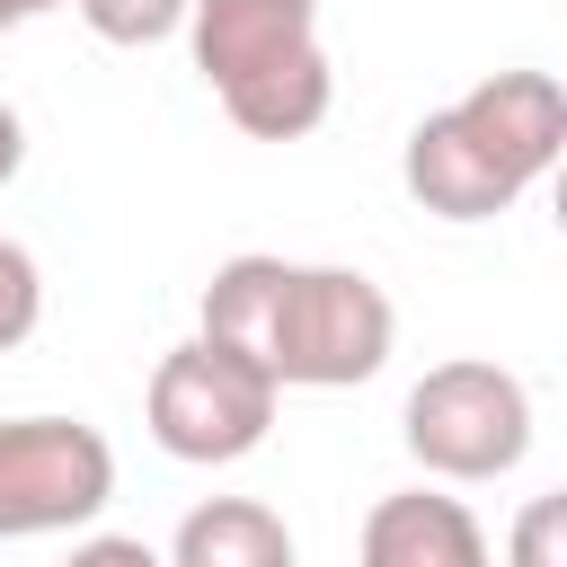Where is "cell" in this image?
Segmentation results:
<instances>
[{"label": "cell", "instance_id": "cell-7", "mask_svg": "<svg viewBox=\"0 0 567 567\" xmlns=\"http://www.w3.org/2000/svg\"><path fill=\"white\" fill-rule=\"evenodd\" d=\"M452 115L505 159L514 186H540L567 151V97H558L549 71H487L470 97H452Z\"/></svg>", "mask_w": 567, "mask_h": 567}, {"label": "cell", "instance_id": "cell-8", "mask_svg": "<svg viewBox=\"0 0 567 567\" xmlns=\"http://www.w3.org/2000/svg\"><path fill=\"white\" fill-rule=\"evenodd\" d=\"M354 567H487V532L461 496H434V487H399L363 514V540H354Z\"/></svg>", "mask_w": 567, "mask_h": 567}, {"label": "cell", "instance_id": "cell-15", "mask_svg": "<svg viewBox=\"0 0 567 567\" xmlns=\"http://www.w3.org/2000/svg\"><path fill=\"white\" fill-rule=\"evenodd\" d=\"M0 9H9V27H18V18H44V9H71V0H0Z\"/></svg>", "mask_w": 567, "mask_h": 567}, {"label": "cell", "instance_id": "cell-16", "mask_svg": "<svg viewBox=\"0 0 567 567\" xmlns=\"http://www.w3.org/2000/svg\"><path fill=\"white\" fill-rule=\"evenodd\" d=\"M0 27H9V9H0Z\"/></svg>", "mask_w": 567, "mask_h": 567}, {"label": "cell", "instance_id": "cell-4", "mask_svg": "<svg viewBox=\"0 0 567 567\" xmlns=\"http://www.w3.org/2000/svg\"><path fill=\"white\" fill-rule=\"evenodd\" d=\"M275 381L239 354H221L213 337H186L151 363V390H142V416H151V443L168 461H195V470H221V461H248L275 425Z\"/></svg>", "mask_w": 567, "mask_h": 567}, {"label": "cell", "instance_id": "cell-11", "mask_svg": "<svg viewBox=\"0 0 567 567\" xmlns=\"http://www.w3.org/2000/svg\"><path fill=\"white\" fill-rule=\"evenodd\" d=\"M35 319H44V275H35V257L18 239H0V354L27 346Z\"/></svg>", "mask_w": 567, "mask_h": 567}, {"label": "cell", "instance_id": "cell-13", "mask_svg": "<svg viewBox=\"0 0 567 567\" xmlns=\"http://www.w3.org/2000/svg\"><path fill=\"white\" fill-rule=\"evenodd\" d=\"M62 567H159V549H151V540H133V532H89Z\"/></svg>", "mask_w": 567, "mask_h": 567}, {"label": "cell", "instance_id": "cell-1", "mask_svg": "<svg viewBox=\"0 0 567 567\" xmlns=\"http://www.w3.org/2000/svg\"><path fill=\"white\" fill-rule=\"evenodd\" d=\"M195 71L248 142H301L328 124L337 71L319 53V0H186Z\"/></svg>", "mask_w": 567, "mask_h": 567}, {"label": "cell", "instance_id": "cell-3", "mask_svg": "<svg viewBox=\"0 0 567 567\" xmlns=\"http://www.w3.org/2000/svg\"><path fill=\"white\" fill-rule=\"evenodd\" d=\"M399 434H408V461L425 478L487 487L532 452V390H523V372H505L487 354H452L408 390Z\"/></svg>", "mask_w": 567, "mask_h": 567}, {"label": "cell", "instance_id": "cell-5", "mask_svg": "<svg viewBox=\"0 0 567 567\" xmlns=\"http://www.w3.org/2000/svg\"><path fill=\"white\" fill-rule=\"evenodd\" d=\"M115 505V443L89 416H0V540L80 532Z\"/></svg>", "mask_w": 567, "mask_h": 567}, {"label": "cell", "instance_id": "cell-9", "mask_svg": "<svg viewBox=\"0 0 567 567\" xmlns=\"http://www.w3.org/2000/svg\"><path fill=\"white\" fill-rule=\"evenodd\" d=\"M159 567H292V532L257 496H204L177 523V540H168Z\"/></svg>", "mask_w": 567, "mask_h": 567}, {"label": "cell", "instance_id": "cell-6", "mask_svg": "<svg viewBox=\"0 0 567 567\" xmlns=\"http://www.w3.org/2000/svg\"><path fill=\"white\" fill-rule=\"evenodd\" d=\"M399 177H408V195L434 213V221H496V213H514V177H505V159L452 115V106H434L416 133H408V151H399Z\"/></svg>", "mask_w": 567, "mask_h": 567}, {"label": "cell", "instance_id": "cell-14", "mask_svg": "<svg viewBox=\"0 0 567 567\" xmlns=\"http://www.w3.org/2000/svg\"><path fill=\"white\" fill-rule=\"evenodd\" d=\"M18 168H27V124H18V106L0 97V186H9Z\"/></svg>", "mask_w": 567, "mask_h": 567}, {"label": "cell", "instance_id": "cell-10", "mask_svg": "<svg viewBox=\"0 0 567 567\" xmlns=\"http://www.w3.org/2000/svg\"><path fill=\"white\" fill-rule=\"evenodd\" d=\"M71 9H80L89 35H106V44H159V35L186 27V0H71Z\"/></svg>", "mask_w": 567, "mask_h": 567}, {"label": "cell", "instance_id": "cell-12", "mask_svg": "<svg viewBox=\"0 0 567 567\" xmlns=\"http://www.w3.org/2000/svg\"><path fill=\"white\" fill-rule=\"evenodd\" d=\"M514 567H567V496H532L514 514Z\"/></svg>", "mask_w": 567, "mask_h": 567}, {"label": "cell", "instance_id": "cell-2", "mask_svg": "<svg viewBox=\"0 0 567 567\" xmlns=\"http://www.w3.org/2000/svg\"><path fill=\"white\" fill-rule=\"evenodd\" d=\"M390 337H399V310L363 266H292L284 257L257 372L275 390H354L390 363Z\"/></svg>", "mask_w": 567, "mask_h": 567}]
</instances>
